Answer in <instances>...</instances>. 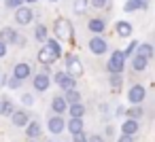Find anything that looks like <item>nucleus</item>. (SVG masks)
<instances>
[{
  "instance_id": "dca6fc26",
  "label": "nucleus",
  "mask_w": 155,
  "mask_h": 142,
  "mask_svg": "<svg viewBox=\"0 0 155 142\" xmlns=\"http://www.w3.org/2000/svg\"><path fill=\"white\" fill-rule=\"evenodd\" d=\"M147 7V2H144V0H127V2H125V11H136V9H144Z\"/></svg>"
},
{
  "instance_id": "f03ea898",
  "label": "nucleus",
  "mask_w": 155,
  "mask_h": 142,
  "mask_svg": "<svg viewBox=\"0 0 155 142\" xmlns=\"http://www.w3.org/2000/svg\"><path fill=\"white\" fill-rule=\"evenodd\" d=\"M123 64H125L123 53H121V51H115V53H113V57L108 60L106 68H108V72H110V74H121V72H123Z\"/></svg>"
},
{
  "instance_id": "37998d69",
  "label": "nucleus",
  "mask_w": 155,
  "mask_h": 142,
  "mask_svg": "<svg viewBox=\"0 0 155 142\" xmlns=\"http://www.w3.org/2000/svg\"><path fill=\"white\" fill-rule=\"evenodd\" d=\"M104 2H108V0H104Z\"/></svg>"
},
{
  "instance_id": "a211bd4d",
  "label": "nucleus",
  "mask_w": 155,
  "mask_h": 142,
  "mask_svg": "<svg viewBox=\"0 0 155 142\" xmlns=\"http://www.w3.org/2000/svg\"><path fill=\"white\" fill-rule=\"evenodd\" d=\"M13 123H15L17 127H24V125L28 123V115H26L24 110H19V112H13Z\"/></svg>"
},
{
  "instance_id": "0eeeda50",
  "label": "nucleus",
  "mask_w": 155,
  "mask_h": 142,
  "mask_svg": "<svg viewBox=\"0 0 155 142\" xmlns=\"http://www.w3.org/2000/svg\"><path fill=\"white\" fill-rule=\"evenodd\" d=\"M127 98H130V102H132V104H140V102L144 100V89H142L140 85H136V87H132V89H130Z\"/></svg>"
},
{
  "instance_id": "ddd939ff",
  "label": "nucleus",
  "mask_w": 155,
  "mask_h": 142,
  "mask_svg": "<svg viewBox=\"0 0 155 142\" xmlns=\"http://www.w3.org/2000/svg\"><path fill=\"white\" fill-rule=\"evenodd\" d=\"M136 55H138V57H142V60H149V57H153V47L144 43V45H140V47H138Z\"/></svg>"
},
{
  "instance_id": "58836bf2",
  "label": "nucleus",
  "mask_w": 155,
  "mask_h": 142,
  "mask_svg": "<svg viewBox=\"0 0 155 142\" xmlns=\"http://www.w3.org/2000/svg\"><path fill=\"white\" fill-rule=\"evenodd\" d=\"M91 142H102V140H100V136H94V138H91Z\"/></svg>"
},
{
  "instance_id": "2f4dec72",
  "label": "nucleus",
  "mask_w": 155,
  "mask_h": 142,
  "mask_svg": "<svg viewBox=\"0 0 155 142\" xmlns=\"http://www.w3.org/2000/svg\"><path fill=\"white\" fill-rule=\"evenodd\" d=\"M134 51H136V43H130V47H127V49L123 51V57H125V55H132Z\"/></svg>"
},
{
  "instance_id": "2eb2a0df",
  "label": "nucleus",
  "mask_w": 155,
  "mask_h": 142,
  "mask_svg": "<svg viewBox=\"0 0 155 142\" xmlns=\"http://www.w3.org/2000/svg\"><path fill=\"white\" fill-rule=\"evenodd\" d=\"M68 129H70V134H72V136H77V134H83V121H81V119H70V123H68Z\"/></svg>"
},
{
  "instance_id": "79ce46f5",
  "label": "nucleus",
  "mask_w": 155,
  "mask_h": 142,
  "mask_svg": "<svg viewBox=\"0 0 155 142\" xmlns=\"http://www.w3.org/2000/svg\"><path fill=\"white\" fill-rule=\"evenodd\" d=\"M51 2H55V0H51Z\"/></svg>"
},
{
  "instance_id": "1a4fd4ad",
  "label": "nucleus",
  "mask_w": 155,
  "mask_h": 142,
  "mask_svg": "<svg viewBox=\"0 0 155 142\" xmlns=\"http://www.w3.org/2000/svg\"><path fill=\"white\" fill-rule=\"evenodd\" d=\"M121 131H123V136H134V134L138 131V121H132V119H127V121L121 125Z\"/></svg>"
},
{
  "instance_id": "4c0bfd02",
  "label": "nucleus",
  "mask_w": 155,
  "mask_h": 142,
  "mask_svg": "<svg viewBox=\"0 0 155 142\" xmlns=\"http://www.w3.org/2000/svg\"><path fill=\"white\" fill-rule=\"evenodd\" d=\"M24 104H32V95H24Z\"/></svg>"
},
{
  "instance_id": "aec40b11",
  "label": "nucleus",
  "mask_w": 155,
  "mask_h": 142,
  "mask_svg": "<svg viewBox=\"0 0 155 142\" xmlns=\"http://www.w3.org/2000/svg\"><path fill=\"white\" fill-rule=\"evenodd\" d=\"M38 60H41V64H51V62H55V57L51 55V51L45 47V49H41V53H38Z\"/></svg>"
},
{
  "instance_id": "a19ab883",
  "label": "nucleus",
  "mask_w": 155,
  "mask_h": 142,
  "mask_svg": "<svg viewBox=\"0 0 155 142\" xmlns=\"http://www.w3.org/2000/svg\"><path fill=\"white\" fill-rule=\"evenodd\" d=\"M0 81H2V74H0Z\"/></svg>"
},
{
  "instance_id": "20e7f679",
  "label": "nucleus",
  "mask_w": 155,
  "mask_h": 142,
  "mask_svg": "<svg viewBox=\"0 0 155 142\" xmlns=\"http://www.w3.org/2000/svg\"><path fill=\"white\" fill-rule=\"evenodd\" d=\"M55 83H58L64 91L74 89V79H72V76H68L66 72H55Z\"/></svg>"
},
{
  "instance_id": "ea45409f",
  "label": "nucleus",
  "mask_w": 155,
  "mask_h": 142,
  "mask_svg": "<svg viewBox=\"0 0 155 142\" xmlns=\"http://www.w3.org/2000/svg\"><path fill=\"white\" fill-rule=\"evenodd\" d=\"M28 2H36V0H28Z\"/></svg>"
},
{
  "instance_id": "a878e982",
  "label": "nucleus",
  "mask_w": 155,
  "mask_h": 142,
  "mask_svg": "<svg viewBox=\"0 0 155 142\" xmlns=\"http://www.w3.org/2000/svg\"><path fill=\"white\" fill-rule=\"evenodd\" d=\"M140 117H142V108H140V106H134V108L127 110V119L136 121V119H140Z\"/></svg>"
},
{
  "instance_id": "7ed1b4c3",
  "label": "nucleus",
  "mask_w": 155,
  "mask_h": 142,
  "mask_svg": "<svg viewBox=\"0 0 155 142\" xmlns=\"http://www.w3.org/2000/svg\"><path fill=\"white\" fill-rule=\"evenodd\" d=\"M66 66H68V76L77 79V76H81V74H83V64H81V60H79V57H74V55H68V60H66Z\"/></svg>"
},
{
  "instance_id": "7c9ffc66",
  "label": "nucleus",
  "mask_w": 155,
  "mask_h": 142,
  "mask_svg": "<svg viewBox=\"0 0 155 142\" xmlns=\"http://www.w3.org/2000/svg\"><path fill=\"white\" fill-rule=\"evenodd\" d=\"M21 2H24V0H7V7L9 9H19Z\"/></svg>"
},
{
  "instance_id": "473e14b6",
  "label": "nucleus",
  "mask_w": 155,
  "mask_h": 142,
  "mask_svg": "<svg viewBox=\"0 0 155 142\" xmlns=\"http://www.w3.org/2000/svg\"><path fill=\"white\" fill-rule=\"evenodd\" d=\"M91 5H94L96 9H104V7H106V2H104V0H91Z\"/></svg>"
},
{
  "instance_id": "39448f33",
  "label": "nucleus",
  "mask_w": 155,
  "mask_h": 142,
  "mask_svg": "<svg viewBox=\"0 0 155 142\" xmlns=\"http://www.w3.org/2000/svg\"><path fill=\"white\" fill-rule=\"evenodd\" d=\"M89 49H91V53H96V55H102V53L108 49V45H106V40H104V38H100V36H94V38L89 40Z\"/></svg>"
},
{
  "instance_id": "cd10ccee",
  "label": "nucleus",
  "mask_w": 155,
  "mask_h": 142,
  "mask_svg": "<svg viewBox=\"0 0 155 142\" xmlns=\"http://www.w3.org/2000/svg\"><path fill=\"white\" fill-rule=\"evenodd\" d=\"M0 112H2V115H13V104H11L9 100L0 102Z\"/></svg>"
},
{
  "instance_id": "f3484780",
  "label": "nucleus",
  "mask_w": 155,
  "mask_h": 142,
  "mask_svg": "<svg viewBox=\"0 0 155 142\" xmlns=\"http://www.w3.org/2000/svg\"><path fill=\"white\" fill-rule=\"evenodd\" d=\"M51 108L60 115V112H64L66 108H68V104L64 102V98H53V102H51Z\"/></svg>"
},
{
  "instance_id": "c756f323",
  "label": "nucleus",
  "mask_w": 155,
  "mask_h": 142,
  "mask_svg": "<svg viewBox=\"0 0 155 142\" xmlns=\"http://www.w3.org/2000/svg\"><path fill=\"white\" fill-rule=\"evenodd\" d=\"M34 36H36V40H45V36H47L45 26H38V28H36V32H34Z\"/></svg>"
},
{
  "instance_id": "b1692460",
  "label": "nucleus",
  "mask_w": 155,
  "mask_h": 142,
  "mask_svg": "<svg viewBox=\"0 0 155 142\" xmlns=\"http://www.w3.org/2000/svg\"><path fill=\"white\" fill-rule=\"evenodd\" d=\"M26 134H28L30 138H36V136L41 134V125H38L36 121H34V123H30V125H28V129H26Z\"/></svg>"
},
{
  "instance_id": "4be33fe9",
  "label": "nucleus",
  "mask_w": 155,
  "mask_h": 142,
  "mask_svg": "<svg viewBox=\"0 0 155 142\" xmlns=\"http://www.w3.org/2000/svg\"><path fill=\"white\" fill-rule=\"evenodd\" d=\"M47 49L51 51V55H53L55 60H58V57L62 55V49H60V45H58L55 40H49V43H47Z\"/></svg>"
},
{
  "instance_id": "f8f14e48",
  "label": "nucleus",
  "mask_w": 155,
  "mask_h": 142,
  "mask_svg": "<svg viewBox=\"0 0 155 142\" xmlns=\"http://www.w3.org/2000/svg\"><path fill=\"white\" fill-rule=\"evenodd\" d=\"M62 129H64V121L60 117H51L49 119V131L51 134H60Z\"/></svg>"
},
{
  "instance_id": "9b49d317",
  "label": "nucleus",
  "mask_w": 155,
  "mask_h": 142,
  "mask_svg": "<svg viewBox=\"0 0 155 142\" xmlns=\"http://www.w3.org/2000/svg\"><path fill=\"white\" fill-rule=\"evenodd\" d=\"M15 38H17V34L11 30V28H2L0 30V43H15Z\"/></svg>"
},
{
  "instance_id": "c85d7f7f",
  "label": "nucleus",
  "mask_w": 155,
  "mask_h": 142,
  "mask_svg": "<svg viewBox=\"0 0 155 142\" xmlns=\"http://www.w3.org/2000/svg\"><path fill=\"white\" fill-rule=\"evenodd\" d=\"M85 9H87V0H77L74 2V13H85Z\"/></svg>"
},
{
  "instance_id": "423d86ee",
  "label": "nucleus",
  "mask_w": 155,
  "mask_h": 142,
  "mask_svg": "<svg viewBox=\"0 0 155 142\" xmlns=\"http://www.w3.org/2000/svg\"><path fill=\"white\" fill-rule=\"evenodd\" d=\"M15 21H17L19 26L30 24V21H32V11H30L28 7H19V9H17V13H15Z\"/></svg>"
},
{
  "instance_id": "412c9836",
  "label": "nucleus",
  "mask_w": 155,
  "mask_h": 142,
  "mask_svg": "<svg viewBox=\"0 0 155 142\" xmlns=\"http://www.w3.org/2000/svg\"><path fill=\"white\" fill-rule=\"evenodd\" d=\"M104 26H106V24H104L102 19H91V21H89V30H91V32H96V34L104 32Z\"/></svg>"
},
{
  "instance_id": "6e6552de",
  "label": "nucleus",
  "mask_w": 155,
  "mask_h": 142,
  "mask_svg": "<svg viewBox=\"0 0 155 142\" xmlns=\"http://www.w3.org/2000/svg\"><path fill=\"white\" fill-rule=\"evenodd\" d=\"M28 74H30V66H28V64H17V66H15V70H13V76H15L17 81L28 79Z\"/></svg>"
},
{
  "instance_id": "5701e85b",
  "label": "nucleus",
  "mask_w": 155,
  "mask_h": 142,
  "mask_svg": "<svg viewBox=\"0 0 155 142\" xmlns=\"http://www.w3.org/2000/svg\"><path fill=\"white\" fill-rule=\"evenodd\" d=\"M121 83H123L121 74H110V87H113V91H119L121 89Z\"/></svg>"
},
{
  "instance_id": "72a5a7b5",
  "label": "nucleus",
  "mask_w": 155,
  "mask_h": 142,
  "mask_svg": "<svg viewBox=\"0 0 155 142\" xmlns=\"http://www.w3.org/2000/svg\"><path fill=\"white\" fill-rule=\"evenodd\" d=\"M74 142H87V138H85L83 134H77V136H74Z\"/></svg>"
},
{
  "instance_id": "c9c22d12",
  "label": "nucleus",
  "mask_w": 155,
  "mask_h": 142,
  "mask_svg": "<svg viewBox=\"0 0 155 142\" xmlns=\"http://www.w3.org/2000/svg\"><path fill=\"white\" fill-rule=\"evenodd\" d=\"M119 142H134V138H132V136H121Z\"/></svg>"
},
{
  "instance_id": "bb28decb",
  "label": "nucleus",
  "mask_w": 155,
  "mask_h": 142,
  "mask_svg": "<svg viewBox=\"0 0 155 142\" xmlns=\"http://www.w3.org/2000/svg\"><path fill=\"white\" fill-rule=\"evenodd\" d=\"M132 66H134V70H144V68H147V60H142V57L134 55V62H132Z\"/></svg>"
},
{
  "instance_id": "f704fd0d",
  "label": "nucleus",
  "mask_w": 155,
  "mask_h": 142,
  "mask_svg": "<svg viewBox=\"0 0 155 142\" xmlns=\"http://www.w3.org/2000/svg\"><path fill=\"white\" fill-rule=\"evenodd\" d=\"M5 55H7V45L0 43V57H5Z\"/></svg>"
},
{
  "instance_id": "6ab92c4d",
  "label": "nucleus",
  "mask_w": 155,
  "mask_h": 142,
  "mask_svg": "<svg viewBox=\"0 0 155 142\" xmlns=\"http://www.w3.org/2000/svg\"><path fill=\"white\" fill-rule=\"evenodd\" d=\"M117 34H119V36H130V34H132V26H130L127 21H119V24H117Z\"/></svg>"
},
{
  "instance_id": "f257e3e1",
  "label": "nucleus",
  "mask_w": 155,
  "mask_h": 142,
  "mask_svg": "<svg viewBox=\"0 0 155 142\" xmlns=\"http://www.w3.org/2000/svg\"><path fill=\"white\" fill-rule=\"evenodd\" d=\"M53 32H55V36L60 40H68L70 43V38H72V26L66 19H58L55 26H53Z\"/></svg>"
},
{
  "instance_id": "393cba45",
  "label": "nucleus",
  "mask_w": 155,
  "mask_h": 142,
  "mask_svg": "<svg viewBox=\"0 0 155 142\" xmlns=\"http://www.w3.org/2000/svg\"><path fill=\"white\" fill-rule=\"evenodd\" d=\"M64 102H66V104H68V102H70V104H79V93H77L74 89L66 91V98H64Z\"/></svg>"
},
{
  "instance_id": "e433bc0d",
  "label": "nucleus",
  "mask_w": 155,
  "mask_h": 142,
  "mask_svg": "<svg viewBox=\"0 0 155 142\" xmlns=\"http://www.w3.org/2000/svg\"><path fill=\"white\" fill-rule=\"evenodd\" d=\"M19 83H21V81H17V79H11V83H9V85L15 89V87H19Z\"/></svg>"
},
{
  "instance_id": "4468645a",
  "label": "nucleus",
  "mask_w": 155,
  "mask_h": 142,
  "mask_svg": "<svg viewBox=\"0 0 155 142\" xmlns=\"http://www.w3.org/2000/svg\"><path fill=\"white\" fill-rule=\"evenodd\" d=\"M68 110H70V119H81V117L85 115L83 104H70V106H68Z\"/></svg>"
},
{
  "instance_id": "9d476101",
  "label": "nucleus",
  "mask_w": 155,
  "mask_h": 142,
  "mask_svg": "<svg viewBox=\"0 0 155 142\" xmlns=\"http://www.w3.org/2000/svg\"><path fill=\"white\" fill-rule=\"evenodd\" d=\"M49 87V76L47 74H36V79H34V89L36 91H45Z\"/></svg>"
}]
</instances>
